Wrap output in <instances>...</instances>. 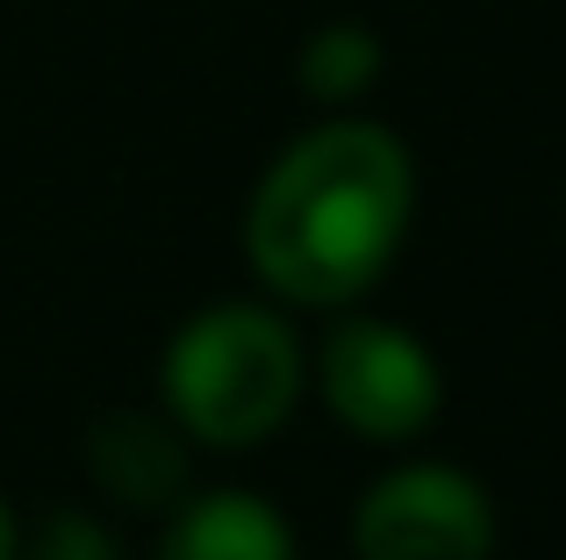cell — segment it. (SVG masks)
<instances>
[{"label":"cell","mask_w":566,"mask_h":560,"mask_svg":"<svg viewBox=\"0 0 566 560\" xmlns=\"http://www.w3.org/2000/svg\"><path fill=\"white\" fill-rule=\"evenodd\" d=\"M387 72V43L374 37L366 22H323L308 29L302 58H294V80H302V94L316 101V108H359L366 94L380 86Z\"/></svg>","instance_id":"7"},{"label":"cell","mask_w":566,"mask_h":560,"mask_svg":"<svg viewBox=\"0 0 566 560\" xmlns=\"http://www.w3.org/2000/svg\"><path fill=\"white\" fill-rule=\"evenodd\" d=\"M416 224V158L374 115H323L259 173L244 259L287 309H352L401 259Z\"/></svg>","instance_id":"1"},{"label":"cell","mask_w":566,"mask_h":560,"mask_svg":"<svg viewBox=\"0 0 566 560\" xmlns=\"http://www.w3.org/2000/svg\"><path fill=\"white\" fill-rule=\"evenodd\" d=\"M158 388L166 417L193 446L251 453L294 417L308 388V352L273 302H208L166 338Z\"/></svg>","instance_id":"2"},{"label":"cell","mask_w":566,"mask_h":560,"mask_svg":"<svg viewBox=\"0 0 566 560\" xmlns=\"http://www.w3.org/2000/svg\"><path fill=\"white\" fill-rule=\"evenodd\" d=\"M323 409L366 446H409L438 424L444 409V374L438 352L387 317H337L308 360Z\"/></svg>","instance_id":"3"},{"label":"cell","mask_w":566,"mask_h":560,"mask_svg":"<svg viewBox=\"0 0 566 560\" xmlns=\"http://www.w3.org/2000/svg\"><path fill=\"white\" fill-rule=\"evenodd\" d=\"M0 560H22V525H14L8 496H0Z\"/></svg>","instance_id":"9"},{"label":"cell","mask_w":566,"mask_h":560,"mask_svg":"<svg viewBox=\"0 0 566 560\" xmlns=\"http://www.w3.org/2000/svg\"><path fill=\"white\" fill-rule=\"evenodd\" d=\"M495 496L452 460H409L366 481L352 510L359 560H495Z\"/></svg>","instance_id":"4"},{"label":"cell","mask_w":566,"mask_h":560,"mask_svg":"<svg viewBox=\"0 0 566 560\" xmlns=\"http://www.w3.org/2000/svg\"><path fill=\"white\" fill-rule=\"evenodd\" d=\"M158 560H302L287 510H273L251 489H201L172 504Z\"/></svg>","instance_id":"6"},{"label":"cell","mask_w":566,"mask_h":560,"mask_svg":"<svg viewBox=\"0 0 566 560\" xmlns=\"http://www.w3.org/2000/svg\"><path fill=\"white\" fill-rule=\"evenodd\" d=\"M22 560H123L115 532L86 510H57L36 525V539H22Z\"/></svg>","instance_id":"8"},{"label":"cell","mask_w":566,"mask_h":560,"mask_svg":"<svg viewBox=\"0 0 566 560\" xmlns=\"http://www.w3.org/2000/svg\"><path fill=\"white\" fill-rule=\"evenodd\" d=\"M80 460H86V481L101 496H115L123 510H172L193 489V438L166 409H137V403L101 409L86 424Z\"/></svg>","instance_id":"5"}]
</instances>
